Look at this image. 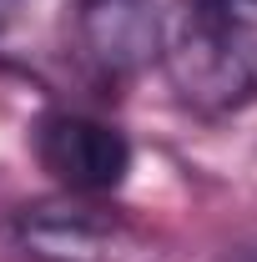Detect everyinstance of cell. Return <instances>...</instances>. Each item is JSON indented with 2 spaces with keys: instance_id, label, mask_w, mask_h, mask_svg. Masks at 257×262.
I'll list each match as a JSON object with an SVG mask.
<instances>
[{
  "instance_id": "6da1fadb",
  "label": "cell",
  "mask_w": 257,
  "mask_h": 262,
  "mask_svg": "<svg viewBox=\"0 0 257 262\" xmlns=\"http://www.w3.org/2000/svg\"><path fill=\"white\" fill-rule=\"evenodd\" d=\"M157 61L177 101L202 116L257 106V0H172Z\"/></svg>"
},
{
  "instance_id": "7a4b0ae2",
  "label": "cell",
  "mask_w": 257,
  "mask_h": 262,
  "mask_svg": "<svg viewBox=\"0 0 257 262\" xmlns=\"http://www.w3.org/2000/svg\"><path fill=\"white\" fill-rule=\"evenodd\" d=\"M15 252L26 262H172L166 242L96 196L35 202L15 217Z\"/></svg>"
},
{
  "instance_id": "3957f363",
  "label": "cell",
  "mask_w": 257,
  "mask_h": 262,
  "mask_svg": "<svg viewBox=\"0 0 257 262\" xmlns=\"http://www.w3.org/2000/svg\"><path fill=\"white\" fill-rule=\"evenodd\" d=\"M35 162L61 182L66 196H106L126 182L131 141L111 121L81 111H51L35 126Z\"/></svg>"
},
{
  "instance_id": "277c9868",
  "label": "cell",
  "mask_w": 257,
  "mask_h": 262,
  "mask_svg": "<svg viewBox=\"0 0 257 262\" xmlns=\"http://www.w3.org/2000/svg\"><path fill=\"white\" fill-rule=\"evenodd\" d=\"M166 0H81L76 31L81 51L101 76H131L146 61H157V31Z\"/></svg>"
},
{
  "instance_id": "5b68a950",
  "label": "cell",
  "mask_w": 257,
  "mask_h": 262,
  "mask_svg": "<svg viewBox=\"0 0 257 262\" xmlns=\"http://www.w3.org/2000/svg\"><path fill=\"white\" fill-rule=\"evenodd\" d=\"M222 262H257V232H252V237H242L237 247H227Z\"/></svg>"
}]
</instances>
